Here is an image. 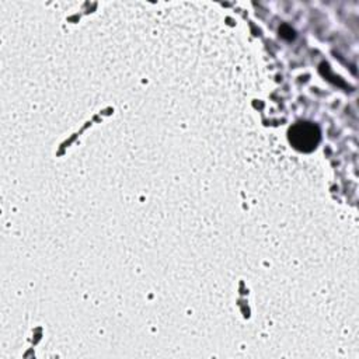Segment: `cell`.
Here are the masks:
<instances>
[{"instance_id":"1","label":"cell","mask_w":359,"mask_h":359,"mask_svg":"<svg viewBox=\"0 0 359 359\" xmlns=\"http://www.w3.org/2000/svg\"><path fill=\"white\" fill-rule=\"evenodd\" d=\"M291 140L295 143L298 149L310 151L316 146L318 140V131L313 125L301 124L291 131Z\"/></svg>"}]
</instances>
